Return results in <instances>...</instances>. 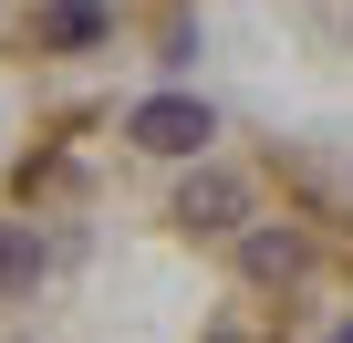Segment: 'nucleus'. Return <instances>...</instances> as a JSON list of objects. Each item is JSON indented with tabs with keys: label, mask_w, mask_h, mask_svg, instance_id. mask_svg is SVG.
Instances as JSON below:
<instances>
[{
	"label": "nucleus",
	"mask_w": 353,
	"mask_h": 343,
	"mask_svg": "<svg viewBox=\"0 0 353 343\" xmlns=\"http://www.w3.org/2000/svg\"><path fill=\"white\" fill-rule=\"evenodd\" d=\"M125 135H135L145 156H198L219 125H208V104H198V94H156V104H135V115H125Z\"/></svg>",
	"instance_id": "1"
},
{
	"label": "nucleus",
	"mask_w": 353,
	"mask_h": 343,
	"mask_svg": "<svg viewBox=\"0 0 353 343\" xmlns=\"http://www.w3.org/2000/svg\"><path fill=\"white\" fill-rule=\"evenodd\" d=\"M42 42L52 52H94L104 42V0H42Z\"/></svg>",
	"instance_id": "2"
},
{
	"label": "nucleus",
	"mask_w": 353,
	"mask_h": 343,
	"mask_svg": "<svg viewBox=\"0 0 353 343\" xmlns=\"http://www.w3.org/2000/svg\"><path fill=\"white\" fill-rule=\"evenodd\" d=\"M176 219H188V229H229L239 219V188L229 177H188V188H176Z\"/></svg>",
	"instance_id": "3"
},
{
	"label": "nucleus",
	"mask_w": 353,
	"mask_h": 343,
	"mask_svg": "<svg viewBox=\"0 0 353 343\" xmlns=\"http://www.w3.org/2000/svg\"><path fill=\"white\" fill-rule=\"evenodd\" d=\"M42 271V250H32V229H0V291H21Z\"/></svg>",
	"instance_id": "4"
},
{
	"label": "nucleus",
	"mask_w": 353,
	"mask_h": 343,
	"mask_svg": "<svg viewBox=\"0 0 353 343\" xmlns=\"http://www.w3.org/2000/svg\"><path fill=\"white\" fill-rule=\"evenodd\" d=\"M250 271H260V281H291L301 250H291V239H250Z\"/></svg>",
	"instance_id": "5"
},
{
	"label": "nucleus",
	"mask_w": 353,
	"mask_h": 343,
	"mask_svg": "<svg viewBox=\"0 0 353 343\" xmlns=\"http://www.w3.org/2000/svg\"><path fill=\"white\" fill-rule=\"evenodd\" d=\"M208 343H260V333H239V322H219V333H208Z\"/></svg>",
	"instance_id": "6"
}]
</instances>
